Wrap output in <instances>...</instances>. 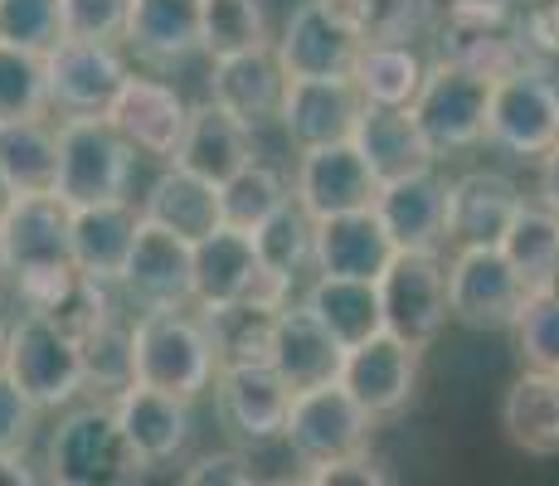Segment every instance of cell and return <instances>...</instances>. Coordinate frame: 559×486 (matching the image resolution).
Returning <instances> with one entry per match:
<instances>
[{"mask_svg":"<svg viewBox=\"0 0 559 486\" xmlns=\"http://www.w3.org/2000/svg\"><path fill=\"white\" fill-rule=\"evenodd\" d=\"M365 45H414L438 29V0H350Z\"/></svg>","mask_w":559,"mask_h":486,"instance_id":"cell-43","label":"cell"},{"mask_svg":"<svg viewBox=\"0 0 559 486\" xmlns=\"http://www.w3.org/2000/svg\"><path fill=\"white\" fill-rule=\"evenodd\" d=\"M487 107H491V73L457 59H438L424 73V88H418L408 112L418 117L433 156H453V151H472L487 142Z\"/></svg>","mask_w":559,"mask_h":486,"instance_id":"cell-6","label":"cell"},{"mask_svg":"<svg viewBox=\"0 0 559 486\" xmlns=\"http://www.w3.org/2000/svg\"><path fill=\"white\" fill-rule=\"evenodd\" d=\"M302 482H317V486H384V482H394V472H390L384 458H374L370 448H360V452H346V458H336V462L307 467Z\"/></svg>","mask_w":559,"mask_h":486,"instance_id":"cell-48","label":"cell"},{"mask_svg":"<svg viewBox=\"0 0 559 486\" xmlns=\"http://www.w3.org/2000/svg\"><path fill=\"white\" fill-rule=\"evenodd\" d=\"M511 331H515V345H521V360L531 370L559 375V283L525 292V307Z\"/></svg>","mask_w":559,"mask_h":486,"instance_id":"cell-44","label":"cell"},{"mask_svg":"<svg viewBox=\"0 0 559 486\" xmlns=\"http://www.w3.org/2000/svg\"><path fill=\"white\" fill-rule=\"evenodd\" d=\"M273 49L287 79H350L365 35L350 0H302Z\"/></svg>","mask_w":559,"mask_h":486,"instance_id":"cell-9","label":"cell"},{"mask_svg":"<svg viewBox=\"0 0 559 486\" xmlns=\"http://www.w3.org/2000/svg\"><path fill=\"white\" fill-rule=\"evenodd\" d=\"M132 321L136 317H122V307H117L112 317H103L98 327H88L79 336L83 375H88V389H98V394H117V389H127L136 380Z\"/></svg>","mask_w":559,"mask_h":486,"instance_id":"cell-39","label":"cell"},{"mask_svg":"<svg viewBox=\"0 0 559 486\" xmlns=\"http://www.w3.org/2000/svg\"><path fill=\"white\" fill-rule=\"evenodd\" d=\"M438 49L443 59L472 63L481 73H507L515 63H531V45L521 39V25L501 0H453L438 20Z\"/></svg>","mask_w":559,"mask_h":486,"instance_id":"cell-16","label":"cell"},{"mask_svg":"<svg viewBox=\"0 0 559 486\" xmlns=\"http://www.w3.org/2000/svg\"><path fill=\"white\" fill-rule=\"evenodd\" d=\"M10 277V263H5V248H0V283H5Z\"/></svg>","mask_w":559,"mask_h":486,"instance_id":"cell-54","label":"cell"},{"mask_svg":"<svg viewBox=\"0 0 559 486\" xmlns=\"http://www.w3.org/2000/svg\"><path fill=\"white\" fill-rule=\"evenodd\" d=\"M112 408H117V424H122L127 442L146 458V467H166V462H176L180 452H186V442H190V399L132 380L127 389L112 394Z\"/></svg>","mask_w":559,"mask_h":486,"instance_id":"cell-23","label":"cell"},{"mask_svg":"<svg viewBox=\"0 0 559 486\" xmlns=\"http://www.w3.org/2000/svg\"><path fill=\"white\" fill-rule=\"evenodd\" d=\"M521 204L525 194L507 170H462L448 180V248L501 244Z\"/></svg>","mask_w":559,"mask_h":486,"instance_id":"cell-22","label":"cell"},{"mask_svg":"<svg viewBox=\"0 0 559 486\" xmlns=\"http://www.w3.org/2000/svg\"><path fill=\"white\" fill-rule=\"evenodd\" d=\"M350 142L360 146V156L370 161V170L384 180H400V176H414V170H428L433 166V146H428L424 127L408 107H380V103H365L360 122H356V137Z\"/></svg>","mask_w":559,"mask_h":486,"instance_id":"cell-28","label":"cell"},{"mask_svg":"<svg viewBox=\"0 0 559 486\" xmlns=\"http://www.w3.org/2000/svg\"><path fill=\"white\" fill-rule=\"evenodd\" d=\"M136 229H142V210H132V200L79 204L69 224L79 273L98 277V283H117L127 268V253L136 244Z\"/></svg>","mask_w":559,"mask_h":486,"instance_id":"cell-27","label":"cell"},{"mask_svg":"<svg viewBox=\"0 0 559 486\" xmlns=\"http://www.w3.org/2000/svg\"><path fill=\"white\" fill-rule=\"evenodd\" d=\"M360 112L365 97L356 79H287L283 103H277V122L297 151L356 137Z\"/></svg>","mask_w":559,"mask_h":486,"instance_id":"cell-19","label":"cell"},{"mask_svg":"<svg viewBox=\"0 0 559 486\" xmlns=\"http://www.w3.org/2000/svg\"><path fill=\"white\" fill-rule=\"evenodd\" d=\"M107 117H112V127L136 151H142V156L176 161V146H180V137H186V122H190V103L176 88H170V83L132 73V79L122 83V93L112 97Z\"/></svg>","mask_w":559,"mask_h":486,"instance_id":"cell-20","label":"cell"},{"mask_svg":"<svg viewBox=\"0 0 559 486\" xmlns=\"http://www.w3.org/2000/svg\"><path fill=\"white\" fill-rule=\"evenodd\" d=\"M374 214L390 229L394 248H424V253L448 248V180L433 166L384 180L374 194Z\"/></svg>","mask_w":559,"mask_h":486,"instance_id":"cell-21","label":"cell"},{"mask_svg":"<svg viewBox=\"0 0 559 486\" xmlns=\"http://www.w3.org/2000/svg\"><path fill=\"white\" fill-rule=\"evenodd\" d=\"M287 200H293L287 180L277 176L273 166H263V161H249L239 176H229L219 186V214H224V224H234V229H243V234H253L258 224H263L267 214L283 210Z\"/></svg>","mask_w":559,"mask_h":486,"instance_id":"cell-41","label":"cell"},{"mask_svg":"<svg viewBox=\"0 0 559 486\" xmlns=\"http://www.w3.org/2000/svg\"><path fill=\"white\" fill-rule=\"evenodd\" d=\"M29 482H39V472L29 467L25 448H20V452H0V486H29Z\"/></svg>","mask_w":559,"mask_h":486,"instance_id":"cell-51","label":"cell"},{"mask_svg":"<svg viewBox=\"0 0 559 486\" xmlns=\"http://www.w3.org/2000/svg\"><path fill=\"white\" fill-rule=\"evenodd\" d=\"M136 146L112 127L107 112H69L59 122V194L69 210L132 194Z\"/></svg>","mask_w":559,"mask_h":486,"instance_id":"cell-4","label":"cell"},{"mask_svg":"<svg viewBox=\"0 0 559 486\" xmlns=\"http://www.w3.org/2000/svg\"><path fill=\"white\" fill-rule=\"evenodd\" d=\"M273 370L283 375L287 384L307 389V384H321V380H341V360H346V351L336 345L326 327H321L317 317L302 307V301H287L283 311H277V331H273Z\"/></svg>","mask_w":559,"mask_h":486,"instance_id":"cell-30","label":"cell"},{"mask_svg":"<svg viewBox=\"0 0 559 486\" xmlns=\"http://www.w3.org/2000/svg\"><path fill=\"white\" fill-rule=\"evenodd\" d=\"M5 336H10V327L0 321V360H5Z\"/></svg>","mask_w":559,"mask_h":486,"instance_id":"cell-53","label":"cell"},{"mask_svg":"<svg viewBox=\"0 0 559 486\" xmlns=\"http://www.w3.org/2000/svg\"><path fill=\"white\" fill-rule=\"evenodd\" d=\"M0 370L25 389L39 408H69L73 399L88 389L79 336L63 331L45 311H25V317L10 327Z\"/></svg>","mask_w":559,"mask_h":486,"instance_id":"cell-5","label":"cell"},{"mask_svg":"<svg viewBox=\"0 0 559 486\" xmlns=\"http://www.w3.org/2000/svg\"><path fill=\"white\" fill-rule=\"evenodd\" d=\"M293 194L311 220H331V214L346 210H370L374 194H380V176L360 156V146L346 137V142H321L297 151Z\"/></svg>","mask_w":559,"mask_h":486,"instance_id":"cell-14","label":"cell"},{"mask_svg":"<svg viewBox=\"0 0 559 486\" xmlns=\"http://www.w3.org/2000/svg\"><path fill=\"white\" fill-rule=\"evenodd\" d=\"M142 220H152V224H160V229L190 239V244H200L204 234L224 224V214H219V186L170 161V166L152 180V190H146Z\"/></svg>","mask_w":559,"mask_h":486,"instance_id":"cell-31","label":"cell"},{"mask_svg":"<svg viewBox=\"0 0 559 486\" xmlns=\"http://www.w3.org/2000/svg\"><path fill=\"white\" fill-rule=\"evenodd\" d=\"M132 351H136V380L190 399V404L200 394H210L214 375H219L210 331H204L200 311L190 307H146L132 321Z\"/></svg>","mask_w":559,"mask_h":486,"instance_id":"cell-3","label":"cell"},{"mask_svg":"<svg viewBox=\"0 0 559 486\" xmlns=\"http://www.w3.org/2000/svg\"><path fill=\"white\" fill-rule=\"evenodd\" d=\"M63 39V0H0V45L49 54Z\"/></svg>","mask_w":559,"mask_h":486,"instance_id":"cell-45","label":"cell"},{"mask_svg":"<svg viewBox=\"0 0 559 486\" xmlns=\"http://www.w3.org/2000/svg\"><path fill=\"white\" fill-rule=\"evenodd\" d=\"M200 29H204V0H132L122 39L152 69H176V63L204 54Z\"/></svg>","mask_w":559,"mask_h":486,"instance_id":"cell-25","label":"cell"},{"mask_svg":"<svg viewBox=\"0 0 559 486\" xmlns=\"http://www.w3.org/2000/svg\"><path fill=\"white\" fill-rule=\"evenodd\" d=\"M418 365H424V345L394 336L390 327L374 331L370 341L350 345L346 360H341V384L360 399V408L380 424L408 408L418 389Z\"/></svg>","mask_w":559,"mask_h":486,"instance_id":"cell-13","label":"cell"},{"mask_svg":"<svg viewBox=\"0 0 559 486\" xmlns=\"http://www.w3.org/2000/svg\"><path fill=\"white\" fill-rule=\"evenodd\" d=\"M380 307H384V327L394 336L414 341V345H433L438 331L448 327V263L443 253H424V248H400L390 258L380 277Z\"/></svg>","mask_w":559,"mask_h":486,"instance_id":"cell-11","label":"cell"},{"mask_svg":"<svg viewBox=\"0 0 559 486\" xmlns=\"http://www.w3.org/2000/svg\"><path fill=\"white\" fill-rule=\"evenodd\" d=\"M73 210L59 194H20L10 214L0 220V248H5L10 277L25 301V311H49L79 283V263H73L69 239Z\"/></svg>","mask_w":559,"mask_h":486,"instance_id":"cell-1","label":"cell"},{"mask_svg":"<svg viewBox=\"0 0 559 486\" xmlns=\"http://www.w3.org/2000/svg\"><path fill=\"white\" fill-rule=\"evenodd\" d=\"M0 170L20 194H53L59 127H49L45 117H5L0 122Z\"/></svg>","mask_w":559,"mask_h":486,"instance_id":"cell-34","label":"cell"},{"mask_svg":"<svg viewBox=\"0 0 559 486\" xmlns=\"http://www.w3.org/2000/svg\"><path fill=\"white\" fill-rule=\"evenodd\" d=\"M525 277L501 244L453 248L448 258V311L472 331H507L525 307Z\"/></svg>","mask_w":559,"mask_h":486,"instance_id":"cell-8","label":"cell"},{"mask_svg":"<svg viewBox=\"0 0 559 486\" xmlns=\"http://www.w3.org/2000/svg\"><path fill=\"white\" fill-rule=\"evenodd\" d=\"M132 0H63V35L79 39H122Z\"/></svg>","mask_w":559,"mask_h":486,"instance_id":"cell-46","label":"cell"},{"mask_svg":"<svg viewBox=\"0 0 559 486\" xmlns=\"http://www.w3.org/2000/svg\"><path fill=\"white\" fill-rule=\"evenodd\" d=\"M45 467H49V482L59 486H117V482L146 477V458L127 442L112 399L69 404V414L49 434Z\"/></svg>","mask_w":559,"mask_h":486,"instance_id":"cell-2","label":"cell"},{"mask_svg":"<svg viewBox=\"0 0 559 486\" xmlns=\"http://www.w3.org/2000/svg\"><path fill=\"white\" fill-rule=\"evenodd\" d=\"M501 428L531 458H559V375L525 370L501 399Z\"/></svg>","mask_w":559,"mask_h":486,"instance_id":"cell-33","label":"cell"},{"mask_svg":"<svg viewBox=\"0 0 559 486\" xmlns=\"http://www.w3.org/2000/svg\"><path fill=\"white\" fill-rule=\"evenodd\" d=\"M287 73L277 63V49H249V54H229V59H214L210 69V97L219 107H229L234 117H243L249 127L277 117V103H283Z\"/></svg>","mask_w":559,"mask_h":486,"instance_id":"cell-29","label":"cell"},{"mask_svg":"<svg viewBox=\"0 0 559 486\" xmlns=\"http://www.w3.org/2000/svg\"><path fill=\"white\" fill-rule=\"evenodd\" d=\"M400 253L390 239V229L380 224V214L370 210H346L317 220V273L326 277H380L390 268V258Z\"/></svg>","mask_w":559,"mask_h":486,"instance_id":"cell-26","label":"cell"},{"mask_svg":"<svg viewBox=\"0 0 559 486\" xmlns=\"http://www.w3.org/2000/svg\"><path fill=\"white\" fill-rule=\"evenodd\" d=\"M253 244H258V258H263L267 273L287 277V283H297L307 268H317V220L297 204V194L277 214H267V220L258 224Z\"/></svg>","mask_w":559,"mask_h":486,"instance_id":"cell-38","label":"cell"},{"mask_svg":"<svg viewBox=\"0 0 559 486\" xmlns=\"http://www.w3.org/2000/svg\"><path fill=\"white\" fill-rule=\"evenodd\" d=\"M204 54L229 59V54H249L277 45L273 25H267V0H204Z\"/></svg>","mask_w":559,"mask_h":486,"instance_id":"cell-40","label":"cell"},{"mask_svg":"<svg viewBox=\"0 0 559 486\" xmlns=\"http://www.w3.org/2000/svg\"><path fill=\"white\" fill-rule=\"evenodd\" d=\"M49 103L69 112H107L112 97L122 93V83L132 79L127 73V59L117 54L112 39H79L63 35L49 54Z\"/></svg>","mask_w":559,"mask_h":486,"instance_id":"cell-18","label":"cell"},{"mask_svg":"<svg viewBox=\"0 0 559 486\" xmlns=\"http://www.w3.org/2000/svg\"><path fill=\"white\" fill-rule=\"evenodd\" d=\"M302 307L321 327L336 336L341 351L370 341L374 331H384V307H380V287L370 277H326L317 273V283L307 287Z\"/></svg>","mask_w":559,"mask_h":486,"instance_id":"cell-32","label":"cell"},{"mask_svg":"<svg viewBox=\"0 0 559 486\" xmlns=\"http://www.w3.org/2000/svg\"><path fill=\"white\" fill-rule=\"evenodd\" d=\"M15 200H20V190L10 186V180H5V170H0V220H5V214H10V204H15Z\"/></svg>","mask_w":559,"mask_h":486,"instance_id":"cell-52","label":"cell"},{"mask_svg":"<svg viewBox=\"0 0 559 486\" xmlns=\"http://www.w3.org/2000/svg\"><path fill=\"white\" fill-rule=\"evenodd\" d=\"M49 107V59L35 49L0 45V122L5 117H45Z\"/></svg>","mask_w":559,"mask_h":486,"instance_id":"cell-42","label":"cell"},{"mask_svg":"<svg viewBox=\"0 0 559 486\" xmlns=\"http://www.w3.org/2000/svg\"><path fill=\"white\" fill-rule=\"evenodd\" d=\"M487 142L521 161H540L559 142V83L540 63H515L491 79Z\"/></svg>","mask_w":559,"mask_h":486,"instance_id":"cell-7","label":"cell"},{"mask_svg":"<svg viewBox=\"0 0 559 486\" xmlns=\"http://www.w3.org/2000/svg\"><path fill=\"white\" fill-rule=\"evenodd\" d=\"M186 486H253L258 472H253V458L249 452H204L195 458V467L180 472Z\"/></svg>","mask_w":559,"mask_h":486,"instance_id":"cell-49","label":"cell"},{"mask_svg":"<svg viewBox=\"0 0 559 486\" xmlns=\"http://www.w3.org/2000/svg\"><path fill=\"white\" fill-rule=\"evenodd\" d=\"M428 63L414 54V45H365L350 79L365 103L380 107H414L418 88H424Z\"/></svg>","mask_w":559,"mask_h":486,"instance_id":"cell-36","label":"cell"},{"mask_svg":"<svg viewBox=\"0 0 559 486\" xmlns=\"http://www.w3.org/2000/svg\"><path fill=\"white\" fill-rule=\"evenodd\" d=\"M370 428H374V418L365 414L360 399L346 384L321 380L293 394L283 442L293 448V458L302 467H321V462H336L346 452L370 448Z\"/></svg>","mask_w":559,"mask_h":486,"instance_id":"cell-10","label":"cell"},{"mask_svg":"<svg viewBox=\"0 0 559 486\" xmlns=\"http://www.w3.org/2000/svg\"><path fill=\"white\" fill-rule=\"evenodd\" d=\"M277 311L283 307H263V301H219V307H200V321L210 331L214 360L224 365H253L273 355V331H277Z\"/></svg>","mask_w":559,"mask_h":486,"instance_id":"cell-35","label":"cell"},{"mask_svg":"<svg viewBox=\"0 0 559 486\" xmlns=\"http://www.w3.org/2000/svg\"><path fill=\"white\" fill-rule=\"evenodd\" d=\"M535 194H540V204H550L559 214V142L540 156V180H535Z\"/></svg>","mask_w":559,"mask_h":486,"instance_id":"cell-50","label":"cell"},{"mask_svg":"<svg viewBox=\"0 0 559 486\" xmlns=\"http://www.w3.org/2000/svg\"><path fill=\"white\" fill-rule=\"evenodd\" d=\"M39 414H45V408H39L35 399L25 394V389L10 380L5 370H0V452H20V448H29Z\"/></svg>","mask_w":559,"mask_h":486,"instance_id":"cell-47","label":"cell"},{"mask_svg":"<svg viewBox=\"0 0 559 486\" xmlns=\"http://www.w3.org/2000/svg\"><path fill=\"white\" fill-rule=\"evenodd\" d=\"M287 297H293V283L267 273L253 234L219 224L195 244V307H219V301L287 307Z\"/></svg>","mask_w":559,"mask_h":486,"instance_id":"cell-12","label":"cell"},{"mask_svg":"<svg viewBox=\"0 0 559 486\" xmlns=\"http://www.w3.org/2000/svg\"><path fill=\"white\" fill-rule=\"evenodd\" d=\"M501 248L515 263V273L525 277V287L559 283V214L550 204H521L511 229L501 234Z\"/></svg>","mask_w":559,"mask_h":486,"instance_id":"cell-37","label":"cell"},{"mask_svg":"<svg viewBox=\"0 0 559 486\" xmlns=\"http://www.w3.org/2000/svg\"><path fill=\"white\" fill-rule=\"evenodd\" d=\"M249 161H258V156H253V127L243 122V117H234L229 107H219L214 97L190 107L186 137H180V146H176V166L224 186V180L239 176Z\"/></svg>","mask_w":559,"mask_h":486,"instance_id":"cell-24","label":"cell"},{"mask_svg":"<svg viewBox=\"0 0 559 486\" xmlns=\"http://www.w3.org/2000/svg\"><path fill=\"white\" fill-rule=\"evenodd\" d=\"M117 287L136 307H195V244L142 220Z\"/></svg>","mask_w":559,"mask_h":486,"instance_id":"cell-17","label":"cell"},{"mask_svg":"<svg viewBox=\"0 0 559 486\" xmlns=\"http://www.w3.org/2000/svg\"><path fill=\"white\" fill-rule=\"evenodd\" d=\"M214 408H219V424L239 442H253V448L283 442L287 408H293V384L273 370V360L224 365L214 375Z\"/></svg>","mask_w":559,"mask_h":486,"instance_id":"cell-15","label":"cell"}]
</instances>
